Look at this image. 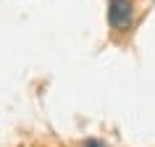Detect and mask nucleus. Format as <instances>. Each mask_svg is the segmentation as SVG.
I'll list each match as a JSON object with an SVG mask.
<instances>
[{
  "label": "nucleus",
  "instance_id": "1",
  "mask_svg": "<svg viewBox=\"0 0 155 147\" xmlns=\"http://www.w3.org/2000/svg\"><path fill=\"white\" fill-rule=\"evenodd\" d=\"M108 24L113 32H129L134 24V0H108Z\"/></svg>",
  "mask_w": 155,
  "mask_h": 147
},
{
  "label": "nucleus",
  "instance_id": "2",
  "mask_svg": "<svg viewBox=\"0 0 155 147\" xmlns=\"http://www.w3.org/2000/svg\"><path fill=\"white\" fill-rule=\"evenodd\" d=\"M84 147H105V142H103V139H87Z\"/></svg>",
  "mask_w": 155,
  "mask_h": 147
}]
</instances>
